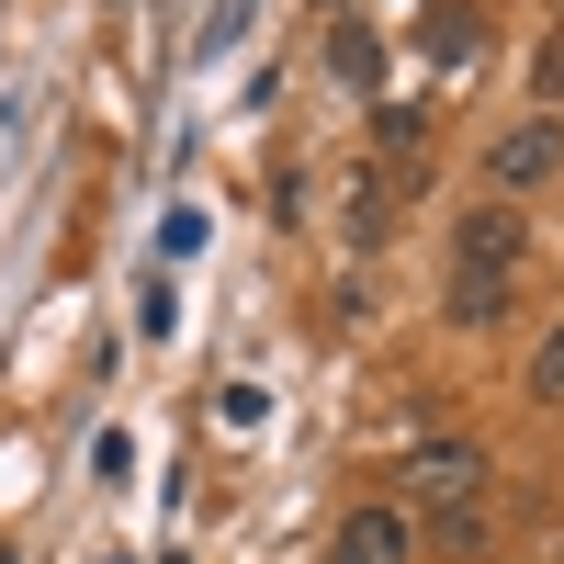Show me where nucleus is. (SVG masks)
<instances>
[{
  "instance_id": "3",
  "label": "nucleus",
  "mask_w": 564,
  "mask_h": 564,
  "mask_svg": "<svg viewBox=\"0 0 564 564\" xmlns=\"http://www.w3.org/2000/svg\"><path fill=\"white\" fill-rule=\"evenodd\" d=\"M406 486H417V508H475L486 497V452L475 441H430L406 463Z\"/></svg>"
},
{
  "instance_id": "12",
  "label": "nucleus",
  "mask_w": 564,
  "mask_h": 564,
  "mask_svg": "<svg viewBox=\"0 0 564 564\" xmlns=\"http://www.w3.org/2000/svg\"><path fill=\"white\" fill-rule=\"evenodd\" d=\"M553 12H564V0H553Z\"/></svg>"
},
{
  "instance_id": "9",
  "label": "nucleus",
  "mask_w": 564,
  "mask_h": 564,
  "mask_svg": "<svg viewBox=\"0 0 564 564\" xmlns=\"http://www.w3.org/2000/svg\"><path fill=\"white\" fill-rule=\"evenodd\" d=\"M430 542H441V553H475V542H486V497H475V508H430Z\"/></svg>"
},
{
  "instance_id": "11",
  "label": "nucleus",
  "mask_w": 564,
  "mask_h": 564,
  "mask_svg": "<svg viewBox=\"0 0 564 564\" xmlns=\"http://www.w3.org/2000/svg\"><path fill=\"white\" fill-rule=\"evenodd\" d=\"M542 90H564V34H553V45H542Z\"/></svg>"
},
{
  "instance_id": "1",
  "label": "nucleus",
  "mask_w": 564,
  "mask_h": 564,
  "mask_svg": "<svg viewBox=\"0 0 564 564\" xmlns=\"http://www.w3.org/2000/svg\"><path fill=\"white\" fill-rule=\"evenodd\" d=\"M553 170H564V124H553V113H531V124H508V135H486V193H497V204H520V193H542Z\"/></svg>"
},
{
  "instance_id": "5",
  "label": "nucleus",
  "mask_w": 564,
  "mask_h": 564,
  "mask_svg": "<svg viewBox=\"0 0 564 564\" xmlns=\"http://www.w3.org/2000/svg\"><path fill=\"white\" fill-rule=\"evenodd\" d=\"M406 193H417V181L372 159V170H350V215H339V226H350L361 249H372V238H395V215H406Z\"/></svg>"
},
{
  "instance_id": "7",
  "label": "nucleus",
  "mask_w": 564,
  "mask_h": 564,
  "mask_svg": "<svg viewBox=\"0 0 564 564\" xmlns=\"http://www.w3.org/2000/svg\"><path fill=\"white\" fill-rule=\"evenodd\" d=\"M452 327H497L508 316V271H452V305H441Z\"/></svg>"
},
{
  "instance_id": "10",
  "label": "nucleus",
  "mask_w": 564,
  "mask_h": 564,
  "mask_svg": "<svg viewBox=\"0 0 564 564\" xmlns=\"http://www.w3.org/2000/svg\"><path fill=\"white\" fill-rule=\"evenodd\" d=\"M531 395H553V406H564V327H553V339L531 350Z\"/></svg>"
},
{
  "instance_id": "8",
  "label": "nucleus",
  "mask_w": 564,
  "mask_h": 564,
  "mask_svg": "<svg viewBox=\"0 0 564 564\" xmlns=\"http://www.w3.org/2000/svg\"><path fill=\"white\" fill-rule=\"evenodd\" d=\"M327 68H339L350 90H384V45H372L361 23H339V34H327Z\"/></svg>"
},
{
  "instance_id": "2",
  "label": "nucleus",
  "mask_w": 564,
  "mask_h": 564,
  "mask_svg": "<svg viewBox=\"0 0 564 564\" xmlns=\"http://www.w3.org/2000/svg\"><path fill=\"white\" fill-rule=\"evenodd\" d=\"M520 249H531V226H520V204H497V193L452 226V271H520Z\"/></svg>"
},
{
  "instance_id": "6",
  "label": "nucleus",
  "mask_w": 564,
  "mask_h": 564,
  "mask_svg": "<svg viewBox=\"0 0 564 564\" xmlns=\"http://www.w3.org/2000/svg\"><path fill=\"white\" fill-rule=\"evenodd\" d=\"M417 45H430V57H475V45H486V12H475V0H430Z\"/></svg>"
},
{
  "instance_id": "4",
  "label": "nucleus",
  "mask_w": 564,
  "mask_h": 564,
  "mask_svg": "<svg viewBox=\"0 0 564 564\" xmlns=\"http://www.w3.org/2000/svg\"><path fill=\"white\" fill-rule=\"evenodd\" d=\"M417 553V520L406 508H350L339 542H327V564H406Z\"/></svg>"
}]
</instances>
